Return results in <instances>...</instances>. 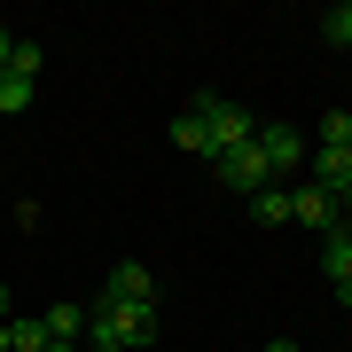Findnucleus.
Instances as JSON below:
<instances>
[{
	"mask_svg": "<svg viewBox=\"0 0 352 352\" xmlns=\"http://www.w3.org/2000/svg\"><path fill=\"white\" fill-rule=\"evenodd\" d=\"M188 110L204 118V126H212V157H227V149H251V110H243V102H227V94H188Z\"/></svg>",
	"mask_w": 352,
	"mask_h": 352,
	"instance_id": "nucleus-1",
	"label": "nucleus"
},
{
	"mask_svg": "<svg viewBox=\"0 0 352 352\" xmlns=\"http://www.w3.org/2000/svg\"><path fill=\"white\" fill-rule=\"evenodd\" d=\"M0 337H8V352H47V344H55L47 321H32V314H8V329H0Z\"/></svg>",
	"mask_w": 352,
	"mask_h": 352,
	"instance_id": "nucleus-7",
	"label": "nucleus"
},
{
	"mask_svg": "<svg viewBox=\"0 0 352 352\" xmlns=\"http://www.w3.org/2000/svg\"><path fill=\"white\" fill-rule=\"evenodd\" d=\"M344 235H352V212H344Z\"/></svg>",
	"mask_w": 352,
	"mask_h": 352,
	"instance_id": "nucleus-20",
	"label": "nucleus"
},
{
	"mask_svg": "<svg viewBox=\"0 0 352 352\" xmlns=\"http://www.w3.org/2000/svg\"><path fill=\"white\" fill-rule=\"evenodd\" d=\"M8 55H16V32H8V24H0V71H8Z\"/></svg>",
	"mask_w": 352,
	"mask_h": 352,
	"instance_id": "nucleus-16",
	"label": "nucleus"
},
{
	"mask_svg": "<svg viewBox=\"0 0 352 352\" xmlns=\"http://www.w3.org/2000/svg\"><path fill=\"white\" fill-rule=\"evenodd\" d=\"M39 321H47V337H55V344H78V337H87V305H47Z\"/></svg>",
	"mask_w": 352,
	"mask_h": 352,
	"instance_id": "nucleus-8",
	"label": "nucleus"
},
{
	"mask_svg": "<svg viewBox=\"0 0 352 352\" xmlns=\"http://www.w3.org/2000/svg\"><path fill=\"white\" fill-rule=\"evenodd\" d=\"M47 352H78V344H47Z\"/></svg>",
	"mask_w": 352,
	"mask_h": 352,
	"instance_id": "nucleus-19",
	"label": "nucleus"
},
{
	"mask_svg": "<svg viewBox=\"0 0 352 352\" xmlns=\"http://www.w3.org/2000/svg\"><path fill=\"white\" fill-rule=\"evenodd\" d=\"M39 63H47V55H39V39H16V55H8V71H16V78H39Z\"/></svg>",
	"mask_w": 352,
	"mask_h": 352,
	"instance_id": "nucleus-14",
	"label": "nucleus"
},
{
	"mask_svg": "<svg viewBox=\"0 0 352 352\" xmlns=\"http://www.w3.org/2000/svg\"><path fill=\"white\" fill-rule=\"evenodd\" d=\"M173 141H180L188 157H212V126H204L196 110H180V118H173Z\"/></svg>",
	"mask_w": 352,
	"mask_h": 352,
	"instance_id": "nucleus-12",
	"label": "nucleus"
},
{
	"mask_svg": "<svg viewBox=\"0 0 352 352\" xmlns=\"http://www.w3.org/2000/svg\"><path fill=\"white\" fill-rule=\"evenodd\" d=\"M258 157H266V173H305V157H314V149H305V133L298 126H258Z\"/></svg>",
	"mask_w": 352,
	"mask_h": 352,
	"instance_id": "nucleus-3",
	"label": "nucleus"
},
{
	"mask_svg": "<svg viewBox=\"0 0 352 352\" xmlns=\"http://www.w3.org/2000/svg\"><path fill=\"white\" fill-rule=\"evenodd\" d=\"M212 164H219V180H227L235 196H258L266 180H274V173H266V157H258V133H251V149H227V157H212Z\"/></svg>",
	"mask_w": 352,
	"mask_h": 352,
	"instance_id": "nucleus-4",
	"label": "nucleus"
},
{
	"mask_svg": "<svg viewBox=\"0 0 352 352\" xmlns=\"http://www.w3.org/2000/svg\"><path fill=\"white\" fill-rule=\"evenodd\" d=\"M251 219H258V227H282V219H289V188H282V180H266V188L251 196Z\"/></svg>",
	"mask_w": 352,
	"mask_h": 352,
	"instance_id": "nucleus-11",
	"label": "nucleus"
},
{
	"mask_svg": "<svg viewBox=\"0 0 352 352\" xmlns=\"http://www.w3.org/2000/svg\"><path fill=\"white\" fill-rule=\"evenodd\" d=\"M321 274H329V282H352V235H344V227L321 235Z\"/></svg>",
	"mask_w": 352,
	"mask_h": 352,
	"instance_id": "nucleus-10",
	"label": "nucleus"
},
{
	"mask_svg": "<svg viewBox=\"0 0 352 352\" xmlns=\"http://www.w3.org/2000/svg\"><path fill=\"white\" fill-rule=\"evenodd\" d=\"M141 298H157V282H149V266H110L102 274V305H141Z\"/></svg>",
	"mask_w": 352,
	"mask_h": 352,
	"instance_id": "nucleus-6",
	"label": "nucleus"
},
{
	"mask_svg": "<svg viewBox=\"0 0 352 352\" xmlns=\"http://www.w3.org/2000/svg\"><path fill=\"white\" fill-rule=\"evenodd\" d=\"M289 219L314 227V235H337V227H344V204L329 196V188H314V180H298V188H289Z\"/></svg>",
	"mask_w": 352,
	"mask_h": 352,
	"instance_id": "nucleus-2",
	"label": "nucleus"
},
{
	"mask_svg": "<svg viewBox=\"0 0 352 352\" xmlns=\"http://www.w3.org/2000/svg\"><path fill=\"white\" fill-rule=\"evenodd\" d=\"M321 39H329V47H344V55H352V0H337V8L321 16Z\"/></svg>",
	"mask_w": 352,
	"mask_h": 352,
	"instance_id": "nucleus-13",
	"label": "nucleus"
},
{
	"mask_svg": "<svg viewBox=\"0 0 352 352\" xmlns=\"http://www.w3.org/2000/svg\"><path fill=\"white\" fill-rule=\"evenodd\" d=\"M344 141H352V110H329L321 118V149H344Z\"/></svg>",
	"mask_w": 352,
	"mask_h": 352,
	"instance_id": "nucleus-15",
	"label": "nucleus"
},
{
	"mask_svg": "<svg viewBox=\"0 0 352 352\" xmlns=\"http://www.w3.org/2000/svg\"><path fill=\"white\" fill-rule=\"evenodd\" d=\"M102 305V298H94ZM110 321H118V344L141 352V344H157V298H141V305H110Z\"/></svg>",
	"mask_w": 352,
	"mask_h": 352,
	"instance_id": "nucleus-5",
	"label": "nucleus"
},
{
	"mask_svg": "<svg viewBox=\"0 0 352 352\" xmlns=\"http://www.w3.org/2000/svg\"><path fill=\"white\" fill-rule=\"evenodd\" d=\"M0 329H8V289H0Z\"/></svg>",
	"mask_w": 352,
	"mask_h": 352,
	"instance_id": "nucleus-18",
	"label": "nucleus"
},
{
	"mask_svg": "<svg viewBox=\"0 0 352 352\" xmlns=\"http://www.w3.org/2000/svg\"><path fill=\"white\" fill-rule=\"evenodd\" d=\"M39 102V78H16V71H0V118H24Z\"/></svg>",
	"mask_w": 352,
	"mask_h": 352,
	"instance_id": "nucleus-9",
	"label": "nucleus"
},
{
	"mask_svg": "<svg viewBox=\"0 0 352 352\" xmlns=\"http://www.w3.org/2000/svg\"><path fill=\"white\" fill-rule=\"evenodd\" d=\"M266 352H298V337H274V344H266Z\"/></svg>",
	"mask_w": 352,
	"mask_h": 352,
	"instance_id": "nucleus-17",
	"label": "nucleus"
}]
</instances>
